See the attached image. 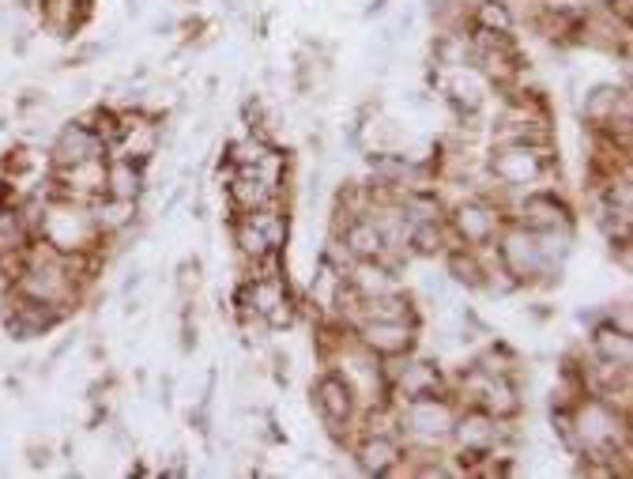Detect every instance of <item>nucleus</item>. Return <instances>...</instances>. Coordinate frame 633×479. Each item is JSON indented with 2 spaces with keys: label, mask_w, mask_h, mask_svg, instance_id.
Here are the masks:
<instances>
[{
  "label": "nucleus",
  "mask_w": 633,
  "mask_h": 479,
  "mask_svg": "<svg viewBox=\"0 0 633 479\" xmlns=\"http://www.w3.org/2000/svg\"><path fill=\"white\" fill-rule=\"evenodd\" d=\"M272 155H276V151L264 148L260 140H242V144H234V148H230V159H234L238 170H257V166H264Z\"/></svg>",
  "instance_id": "25"
},
{
  "label": "nucleus",
  "mask_w": 633,
  "mask_h": 479,
  "mask_svg": "<svg viewBox=\"0 0 633 479\" xmlns=\"http://www.w3.org/2000/svg\"><path fill=\"white\" fill-rule=\"evenodd\" d=\"M615 106H618V91H611V87H600V91L592 95V102H588V117H596V121H600V117H607L611 110H615Z\"/></svg>",
  "instance_id": "32"
},
{
  "label": "nucleus",
  "mask_w": 633,
  "mask_h": 479,
  "mask_svg": "<svg viewBox=\"0 0 633 479\" xmlns=\"http://www.w3.org/2000/svg\"><path fill=\"white\" fill-rule=\"evenodd\" d=\"M539 159H543V155H539L536 148L513 144V148H505L502 155H498L494 170H498V178H502L505 185H524L539 174Z\"/></svg>",
  "instance_id": "9"
},
{
  "label": "nucleus",
  "mask_w": 633,
  "mask_h": 479,
  "mask_svg": "<svg viewBox=\"0 0 633 479\" xmlns=\"http://www.w3.org/2000/svg\"><path fill=\"white\" fill-rule=\"evenodd\" d=\"M524 227L532 234H543V231H566L569 219H566V208L558 204L554 197H532L524 204Z\"/></svg>",
  "instance_id": "14"
},
{
  "label": "nucleus",
  "mask_w": 633,
  "mask_h": 479,
  "mask_svg": "<svg viewBox=\"0 0 633 479\" xmlns=\"http://www.w3.org/2000/svg\"><path fill=\"white\" fill-rule=\"evenodd\" d=\"M19 295H31L38 302H49V306H65L72 298V276L49 246L31 249L27 268L19 276Z\"/></svg>",
  "instance_id": "1"
},
{
  "label": "nucleus",
  "mask_w": 633,
  "mask_h": 479,
  "mask_svg": "<svg viewBox=\"0 0 633 479\" xmlns=\"http://www.w3.org/2000/svg\"><path fill=\"white\" fill-rule=\"evenodd\" d=\"M230 197L242 212H257V208H268L272 197H276V182L260 178L257 170H238V178L230 185Z\"/></svg>",
  "instance_id": "11"
},
{
  "label": "nucleus",
  "mask_w": 633,
  "mask_h": 479,
  "mask_svg": "<svg viewBox=\"0 0 633 479\" xmlns=\"http://www.w3.org/2000/svg\"><path fill=\"white\" fill-rule=\"evenodd\" d=\"M479 23H483L490 34H502L509 31V12H505L502 4H483V8H479Z\"/></svg>",
  "instance_id": "30"
},
{
  "label": "nucleus",
  "mask_w": 633,
  "mask_h": 479,
  "mask_svg": "<svg viewBox=\"0 0 633 479\" xmlns=\"http://www.w3.org/2000/svg\"><path fill=\"white\" fill-rule=\"evenodd\" d=\"M456 227H460V234L468 238L471 246H483L498 231V212L490 204H464L456 212Z\"/></svg>",
  "instance_id": "13"
},
{
  "label": "nucleus",
  "mask_w": 633,
  "mask_h": 479,
  "mask_svg": "<svg viewBox=\"0 0 633 479\" xmlns=\"http://www.w3.org/2000/svg\"><path fill=\"white\" fill-rule=\"evenodd\" d=\"M238 246H242L245 257H257V261H264V257H272V253H276L272 242H268V234L260 231L253 219H245L242 227H238Z\"/></svg>",
  "instance_id": "23"
},
{
  "label": "nucleus",
  "mask_w": 633,
  "mask_h": 479,
  "mask_svg": "<svg viewBox=\"0 0 633 479\" xmlns=\"http://www.w3.org/2000/svg\"><path fill=\"white\" fill-rule=\"evenodd\" d=\"M61 182L68 185V197H76V200L98 197V193L106 189V166H102V159L61 166Z\"/></svg>",
  "instance_id": "12"
},
{
  "label": "nucleus",
  "mask_w": 633,
  "mask_h": 479,
  "mask_svg": "<svg viewBox=\"0 0 633 479\" xmlns=\"http://www.w3.org/2000/svg\"><path fill=\"white\" fill-rule=\"evenodd\" d=\"M411 336H415V332H411L407 321H370V325L362 329L366 347L377 351V355H400V351L411 347Z\"/></svg>",
  "instance_id": "10"
},
{
  "label": "nucleus",
  "mask_w": 633,
  "mask_h": 479,
  "mask_svg": "<svg viewBox=\"0 0 633 479\" xmlns=\"http://www.w3.org/2000/svg\"><path fill=\"white\" fill-rule=\"evenodd\" d=\"M502 261L505 268L520 276V280H528V276H539L543 265H547V257H543V249H539V238L528 231H513L505 234V246H502Z\"/></svg>",
  "instance_id": "4"
},
{
  "label": "nucleus",
  "mask_w": 633,
  "mask_h": 479,
  "mask_svg": "<svg viewBox=\"0 0 633 479\" xmlns=\"http://www.w3.org/2000/svg\"><path fill=\"white\" fill-rule=\"evenodd\" d=\"M618 415L603 404H588L585 412L577 415V442L588 449V453H607V449L618 442Z\"/></svg>",
  "instance_id": "2"
},
{
  "label": "nucleus",
  "mask_w": 633,
  "mask_h": 479,
  "mask_svg": "<svg viewBox=\"0 0 633 479\" xmlns=\"http://www.w3.org/2000/svg\"><path fill=\"white\" fill-rule=\"evenodd\" d=\"M106 193L114 200H136V193H140V170H136L132 159H117L106 170Z\"/></svg>",
  "instance_id": "16"
},
{
  "label": "nucleus",
  "mask_w": 633,
  "mask_h": 479,
  "mask_svg": "<svg viewBox=\"0 0 633 479\" xmlns=\"http://www.w3.org/2000/svg\"><path fill=\"white\" fill-rule=\"evenodd\" d=\"M456 434H460V442H464V449H471V453H479V449H490L494 446V438H498V427L490 423L487 415H468L460 427H456Z\"/></svg>",
  "instance_id": "19"
},
{
  "label": "nucleus",
  "mask_w": 633,
  "mask_h": 479,
  "mask_svg": "<svg viewBox=\"0 0 633 479\" xmlns=\"http://www.w3.org/2000/svg\"><path fill=\"white\" fill-rule=\"evenodd\" d=\"M355 287L362 295H381V291H389V272L381 265H370V261H362L355 272Z\"/></svg>",
  "instance_id": "27"
},
{
  "label": "nucleus",
  "mask_w": 633,
  "mask_h": 479,
  "mask_svg": "<svg viewBox=\"0 0 633 479\" xmlns=\"http://www.w3.org/2000/svg\"><path fill=\"white\" fill-rule=\"evenodd\" d=\"M366 314H370V321H407L411 317V310H407L404 298L396 295H370V306H366Z\"/></svg>",
  "instance_id": "24"
},
{
  "label": "nucleus",
  "mask_w": 633,
  "mask_h": 479,
  "mask_svg": "<svg viewBox=\"0 0 633 479\" xmlns=\"http://www.w3.org/2000/svg\"><path fill=\"white\" fill-rule=\"evenodd\" d=\"M80 19V0H46V23L53 31H72Z\"/></svg>",
  "instance_id": "26"
},
{
  "label": "nucleus",
  "mask_w": 633,
  "mask_h": 479,
  "mask_svg": "<svg viewBox=\"0 0 633 479\" xmlns=\"http://www.w3.org/2000/svg\"><path fill=\"white\" fill-rule=\"evenodd\" d=\"M449 268H453L456 280L471 283V287H475V283H479V276H483V272H479V265H475L471 257H464V253H453V257H449Z\"/></svg>",
  "instance_id": "31"
},
{
  "label": "nucleus",
  "mask_w": 633,
  "mask_h": 479,
  "mask_svg": "<svg viewBox=\"0 0 633 479\" xmlns=\"http://www.w3.org/2000/svg\"><path fill=\"white\" fill-rule=\"evenodd\" d=\"M159 144V129H155V121H147V117H125L121 125H117V148L125 159H147L151 151Z\"/></svg>",
  "instance_id": "8"
},
{
  "label": "nucleus",
  "mask_w": 633,
  "mask_h": 479,
  "mask_svg": "<svg viewBox=\"0 0 633 479\" xmlns=\"http://www.w3.org/2000/svg\"><path fill=\"white\" fill-rule=\"evenodd\" d=\"M438 389V370L426 363H415L407 366V374L400 378V393H404L407 400H419V397H430Z\"/></svg>",
  "instance_id": "20"
},
{
  "label": "nucleus",
  "mask_w": 633,
  "mask_h": 479,
  "mask_svg": "<svg viewBox=\"0 0 633 479\" xmlns=\"http://www.w3.org/2000/svg\"><path fill=\"white\" fill-rule=\"evenodd\" d=\"M347 249H351L355 257H362V261H370V257H377V253L385 249V234H381L377 223L358 219V223H351V231H347Z\"/></svg>",
  "instance_id": "17"
},
{
  "label": "nucleus",
  "mask_w": 633,
  "mask_h": 479,
  "mask_svg": "<svg viewBox=\"0 0 633 479\" xmlns=\"http://www.w3.org/2000/svg\"><path fill=\"white\" fill-rule=\"evenodd\" d=\"M317 400H321V408L332 423H343L347 415H351V385L340 378H325L317 385Z\"/></svg>",
  "instance_id": "15"
},
{
  "label": "nucleus",
  "mask_w": 633,
  "mask_h": 479,
  "mask_svg": "<svg viewBox=\"0 0 633 479\" xmlns=\"http://www.w3.org/2000/svg\"><path fill=\"white\" fill-rule=\"evenodd\" d=\"M46 238L57 249H83L91 242V219L68 208H53L46 215Z\"/></svg>",
  "instance_id": "5"
},
{
  "label": "nucleus",
  "mask_w": 633,
  "mask_h": 479,
  "mask_svg": "<svg viewBox=\"0 0 633 479\" xmlns=\"http://www.w3.org/2000/svg\"><path fill=\"white\" fill-rule=\"evenodd\" d=\"M411 238H415V246H419L422 253H434V249L441 246L438 223H415V231H411Z\"/></svg>",
  "instance_id": "33"
},
{
  "label": "nucleus",
  "mask_w": 633,
  "mask_h": 479,
  "mask_svg": "<svg viewBox=\"0 0 633 479\" xmlns=\"http://www.w3.org/2000/svg\"><path fill=\"white\" fill-rule=\"evenodd\" d=\"M57 321V306H49V302H38L31 295H19L12 298V314H8V329L23 336V340H31L38 332H46L49 325Z\"/></svg>",
  "instance_id": "7"
},
{
  "label": "nucleus",
  "mask_w": 633,
  "mask_h": 479,
  "mask_svg": "<svg viewBox=\"0 0 633 479\" xmlns=\"http://www.w3.org/2000/svg\"><path fill=\"white\" fill-rule=\"evenodd\" d=\"M411 223H438V200L434 197H407Z\"/></svg>",
  "instance_id": "29"
},
{
  "label": "nucleus",
  "mask_w": 633,
  "mask_h": 479,
  "mask_svg": "<svg viewBox=\"0 0 633 479\" xmlns=\"http://www.w3.org/2000/svg\"><path fill=\"white\" fill-rule=\"evenodd\" d=\"M407 423H411V430L419 434L422 442H441V438L453 430V412H449V404L419 397V400H411Z\"/></svg>",
  "instance_id": "6"
},
{
  "label": "nucleus",
  "mask_w": 633,
  "mask_h": 479,
  "mask_svg": "<svg viewBox=\"0 0 633 479\" xmlns=\"http://www.w3.org/2000/svg\"><path fill=\"white\" fill-rule=\"evenodd\" d=\"M596 351L611 363H630V336L626 329H600L596 332Z\"/></svg>",
  "instance_id": "22"
},
{
  "label": "nucleus",
  "mask_w": 633,
  "mask_h": 479,
  "mask_svg": "<svg viewBox=\"0 0 633 479\" xmlns=\"http://www.w3.org/2000/svg\"><path fill=\"white\" fill-rule=\"evenodd\" d=\"M27 223L16 208H0V253H23Z\"/></svg>",
  "instance_id": "21"
},
{
  "label": "nucleus",
  "mask_w": 633,
  "mask_h": 479,
  "mask_svg": "<svg viewBox=\"0 0 633 479\" xmlns=\"http://www.w3.org/2000/svg\"><path fill=\"white\" fill-rule=\"evenodd\" d=\"M102 148H106V140H102L95 129H87V125H68L65 133L57 136V144H53V163L76 166V163H87V159H102Z\"/></svg>",
  "instance_id": "3"
},
{
  "label": "nucleus",
  "mask_w": 633,
  "mask_h": 479,
  "mask_svg": "<svg viewBox=\"0 0 633 479\" xmlns=\"http://www.w3.org/2000/svg\"><path fill=\"white\" fill-rule=\"evenodd\" d=\"M483 389H487V404H490V412H498V415H509V412H517V397H513V389L505 385V381H483Z\"/></svg>",
  "instance_id": "28"
},
{
  "label": "nucleus",
  "mask_w": 633,
  "mask_h": 479,
  "mask_svg": "<svg viewBox=\"0 0 633 479\" xmlns=\"http://www.w3.org/2000/svg\"><path fill=\"white\" fill-rule=\"evenodd\" d=\"M396 446H392L389 438H370L366 446H362V453H358V461H362V468L370 472V476H385V472H392L396 468Z\"/></svg>",
  "instance_id": "18"
}]
</instances>
